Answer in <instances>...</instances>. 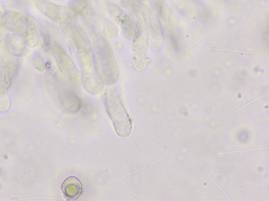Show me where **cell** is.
Returning <instances> with one entry per match:
<instances>
[{
	"label": "cell",
	"instance_id": "5b68a950",
	"mask_svg": "<svg viewBox=\"0 0 269 201\" xmlns=\"http://www.w3.org/2000/svg\"><path fill=\"white\" fill-rule=\"evenodd\" d=\"M40 33L42 39L43 46L47 49L50 45V37L47 30L43 27L40 28Z\"/></svg>",
	"mask_w": 269,
	"mask_h": 201
},
{
	"label": "cell",
	"instance_id": "8992f818",
	"mask_svg": "<svg viewBox=\"0 0 269 201\" xmlns=\"http://www.w3.org/2000/svg\"><path fill=\"white\" fill-rule=\"evenodd\" d=\"M34 65L39 71L43 70L44 64L42 58L39 55H36L33 58Z\"/></svg>",
	"mask_w": 269,
	"mask_h": 201
},
{
	"label": "cell",
	"instance_id": "3957f363",
	"mask_svg": "<svg viewBox=\"0 0 269 201\" xmlns=\"http://www.w3.org/2000/svg\"><path fill=\"white\" fill-rule=\"evenodd\" d=\"M61 190L66 198L70 200H76L82 193V183L77 177L70 176L62 182Z\"/></svg>",
	"mask_w": 269,
	"mask_h": 201
},
{
	"label": "cell",
	"instance_id": "7a4b0ae2",
	"mask_svg": "<svg viewBox=\"0 0 269 201\" xmlns=\"http://www.w3.org/2000/svg\"><path fill=\"white\" fill-rule=\"evenodd\" d=\"M106 108L117 135L122 138L128 137L132 130L131 122L120 99L114 93L107 96Z\"/></svg>",
	"mask_w": 269,
	"mask_h": 201
},
{
	"label": "cell",
	"instance_id": "277c9868",
	"mask_svg": "<svg viewBox=\"0 0 269 201\" xmlns=\"http://www.w3.org/2000/svg\"><path fill=\"white\" fill-rule=\"evenodd\" d=\"M18 37L10 35L7 39L8 51L15 56H22L27 52L26 44Z\"/></svg>",
	"mask_w": 269,
	"mask_h": 201
},
{
	"label": "cell",
	"instance_id": "6da1fadb",
	"mask_svg": "<svg viewBox=\"0 0 269 201\" xmlns=\"http://www.w3.org/2000/svg\"><path fill=\"white\" fill-rule=\"evenodd\" d=\"M5 24L15 35L18 36L29 47H35L38 42L36 21L30 16L20 13H11L4 18Z\"/></svg>",
	"mask_w": 269,
	"mask_h": 201
},
{
	"label": "cell",
	"instance_id": "52a82bcc",
	"mask_svg": "<svg viewBox=\"0 0 269 201\" xmlns=\"http://www.w3.org/2000/svg\"><path fill=\"white\" fill-rule=\"evenodd\" d=\"M6 28L4 18H2V16L0 15V40H1L5 35Z\"/></svg>",
	"mask_w": 269,
	"mask_h": 201
}]
</instances>
